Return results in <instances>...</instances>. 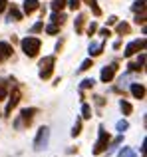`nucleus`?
I'll return each mask as SVG.
<instances>
[{
    "mask_svg": "<svg viewBox=\"0 0 147 157\" xmlns=\"http://www.w3.org/2000/svg\"><path fill=\"white\" fill-rule=\"evenodd\" d=\"M119 157H135V153H133V149H129V147H123Z\"/></svg>",
    "mask_w": 147,
    "mask_h": 157,
    "instance_id": "18",
    "label": "nucleus"
},
{
    "mask_svg": "<svg viewBox=\"0 0 147 157\" xmlns=\"http://www.w3.org/2000/svg\"><path fill=\"white\" fill-rule=\"evenodd\" d=\"M88 4H89V8H92V12H93L96 16H100V14H101V10H100V6H97L96 0H88Z\"/></svg>",
    "mask_w": 147,
    "mask_h": 157,
    "instance_id": "14",
    "label": "nucleus"
},
{
    "mask_svg": "<svg viewBox=\"0 0 147 157\" xmlns=\"http://www.w3.org/2000/svg\"><path fill=\"white\" fill-rule=\"evenodd\" d=\"M84 16H80V18H77V22H76V32H81V26H84Z\"/></svg>",
    "mask_w": 147,
    "mask_h": 157,
    "instance_id": "24",
    "label": "nucleus"
},
{
    "mask_svg": "<svg viewBox=\"0 0 147 157\" xmlns=\"http://www.w3.org/2000/svg\"><path fill=\"white\" fill-rule=\"evenodd\" d=\"M46 32H48V34H58L60 28L56 26V24H52V26H48V28H46Z\"/></svg>",
    "mask_w": 147,
    "mask_h": 157,
    "instance_id": "22",
    "label": "nucleus"
},
{
    "mask_svg": "<svg viewBox=\"0 0 147 157\" xmlns=\"http://www.w3.org/2000/svg\"><path fill=\"white\" fill-rule=\"evenodd\" d=\"M52 20H54L56 24H62L64 20H66V16H64L62 12H54V14H52Z\"/></svg>",
    "mask_w": 147,
    "mask_h": 157,
    "instance_id": "15",
    "label": "nucleus"
},
{
    "mask_svg": "<svg viewBox=\"0 0 147 157\" xmlns=\"http://www.w3.org/2000/svg\"><path fill=\"white\" fill-rule=\"evenodd\" d=\"M107 141H109L107 131L100 129V139H97V143H96V149H93V153H101V151H104L105 147H107Z\"/></svg>",
    "mask_w": 147,
    "mask_h": 157,
    "instance_id": "4",
    "label": "nucleus"
},
{
    "mask_svg": "<svg viewBox=\"0 0 147 157\" xmlns=\"http://www.w3.org/2000/svg\"><path fill=\"white\" fill-rule=\"evenodd\" d=\"M80 129H81V123L77 121L76 125H74V129H72V135H74V137H76V135H80Z\"/></svg>",
    "mask_w": 147,
    "mask_h": 157,
    "instance_id": "26",
    "label": "nucleus"
},
{
    "mask_svg": "<svg viewBox=\"0 0 147 157\" xmlns=\"http://www.w3.org/2000/svg\"><path fill=\"white\" fill-rule=\"evenodd\" d=\"M101 50H104V44H89V54L92 56H97V54H101Z\"/></svg>",
    "mask_w": 147,
    "mask_h": 157,
    "instance_id": "12",
    "label": "nucleus"
},
{
    "mask_svg": "<svg viewBox=\"0 0 147 157\" xmlns=\"http://www.w3.org/2000/svg\"><path fill=\"white\" fill-rule=\"evenodd\" d=\"M133 10H145V0H137L133 4Z\"/></svg>",
    "mask_w": 147,
    "mask_h": 157,
    "instance_id": "21",
    "label": "nucleus"
},
{
    "mask_svg": "<svg viewBox=\"0 0 147 157\" xmlns=\"http://www.w3.org/2000/svg\"><path fill=\"white\" fill-rule=\"evenodd\" d=\"M64 6H66V0H54V2H52V8H54V12L64 10Z\"/></svg>",
    "mask_w": 147,
    "mask_h": 157,
    "instance_id": "13",
    "label": "nucleus"
},
{
    "mask_svg": "<svg viewBox=\"0 0 147 157\" xmlns=\"http://www.w3.org/2000/svg\"><path fill=\"white\" fill-rule=\"evenodd\" d=\"M12 52H14V50H12V46L8 42H0V62L6 60V58H10Z\"/></svg>",
    "mask_w": 147,
    "mask_h": 157,
    "instance_id": "7",
    "label": "nucleus"
},
{
    "mask_svg": "<svg viewBox=\"0 0 147 157\" xmlns=\"http://www.w3.org/2000/svg\"><path fill=\"white\" fill-rule=\"evenodd\" d=\"M52 68H54V56H48L40 62V78L48 80L52 76Z\"/></svg>",
    "mask_w": 147,
    "mask_h": 157,
    "instance_id": "2",
    "label": "nucleus"
},
{
    "mask_svg": "<svg viewBox=\"0 0 147 157\" xmlns=\"http://www.w3.org/2000/svg\"><path fill=\"white\" fill-rule=\"evenodd\" d=\"M48 139H50V129L48 127H42V129L38 131V137H36V141H34V147L36 149H44V147L48 145Z\"/></svg>",
    "mask_w": 147,
    "mask_h": 157,
    "instance_id": "3",
    "label": "nucleus"
},
{
    "mask_svg": "<svg viewBox=\"0 0 147 157\" xmlns=\"http://www.w3.org/2000/svg\"><path fill=\"white\" fill-rule=\"evenodd\" d=\"M145 48V40H135V42H131L127 48H125V56H133L135 52L143 50Z\"/></svg>",
    "mask_w": 147,
    "mask_h": 157,
    "instance_id": "5",
    "label": "nucleus"
},
{
    "mask_svg": "<svg viewBox=\"0 0 147 157\" xmlns=\"http://www.w3.org/2000/svg\"><path fill=\"white\" fill-rule=\"evenodd\" d=\"M119 107H121V111H123V113H131V104H127V101H123V100H121Z\"/></svg>",
    "mask_w": 147,
    "mask_h": 157,
    "instance_id": "19",
    "label": "nucleus"
},
{
    "mask_svg": "<svg viewBox=\"0 0 147 157\" xmlns=\"http://www.w3.org/2000/svg\"><path fill=\"white\" fill-rule=\"evenodd\" d=\"M6 0H0V12H4V10H6Z\"/></svg>",
    "mask_w": 147,
    "mask_h": 157,
    "instance_id": "32",
    "label": "nucleus"
},
{
    "mask_svg": "<svg viewBox=\"0 0 147 157\" xmlns=\"http://www.w3.org/2000/svg\"><path fill=\"white\" fill-rule=\"evenodd\" d=\"M131 94H133V98H135V100H143L145 88L141 84H131Z\"/></svg>",
    "mask_w": 147,
    "mask_h": 157,
    "instance_id": "8",
    "label": "nucleus"
},
{
    "mask_svg": "<svg viewBox=\"0 0 147 157\" xmlns=\"http://www.w3.org/2000/svg\"><path fill=\"white\" fill-rule=\"evenodd\" d=\"M18 101H20V94L14 92V94H12V98H10V101H8V105H6V113H10V111L18 105Z\"/></svg>",
    "mask_w": 147,
    "mask_h": 157,
    "instance_id": "9",
    "label": "nucleus"
},
{
    "mask_svg": "<svg viewBox=\"0 0 147 157\" xmlns=\"http://www.w3.org/2000/svg\"><path fill=\"white\" fill-rule=\"evenodd\" d=\"M12 18H14V20H20V18H22V14H20V10L16 6H12V10H10V20Z\"/></svg>",
    "mask_w": 147,
    "mask_h": 157,
    "instance_id": "17",
    "label": "nucleus"
},
{
    "mask_svg": "<svg viewBox=\"0 0 147 157\" xmlns=\"http://www.w3.org/2000/svg\"><path fill=\"white\" fill-rule=\"evenodd\" d=\"M70 8L72 10H77L80 8V0H70Z\"/></svg>",
    "mask_w": 147,
    "mask_h": 157,
    "instance_id": "29",
    "label": "nucleus"
},
{
    "mask_svg": "<svg viewBox=\"0 0 147 157\" xmlns=\"http://www.w3.org/2000/svg\"><path fill=\"white\" fill-rule=\"evenodd\" d=\"M40 40L38 38H24L22 40V50H24V54L26 56H30V58H34L36 54L40 52Z\"/></svg>",
    "mask_w": 147,
    "mask_h": 157,
    "instance_id": "1",
    "label": "nucleus"
},
{
    "mask_svg": "<svg viewBox=\"0 0 147 157\" xmlns=\"http://www.w3.org/2000/svg\"><path fill=\"white\" fill-rule=\"evenodd\" d=\"M38 10V0H26L24 2V12L26 14H32V12Z\"/></svg>",
    "mask_w": 147,
    "mask_h": 157,
    "instance_id": "10",
    "label": "nucleus"
},
{
    "mask_svg": "<svg viewBox=\"0 0 147 157\" xmlns=\"http://www.w3.org/2000/svg\"><path fill=\"white\" fill-rule=\"evenodd\" d=\"M127 32H129V24H125V22L117 24V34H127Z\"/></svg>",
    "mask_w": 147,
    "mask_h": 157,
    "instance_id": "16",
    "label": "nucleus"
},
{
    "mask_svg": "<svg viewBox=\"0 0 147 157\" xmlns=\"http://www.w3.org/2000/svg\"><path fill=\"white\" fill-rule=\"evenodd\" d=\"M145 64V54H141L139 58H137V66H143Z\"/></svg>",
    "mask_w": 147,
    "mask_h": 157,
    "instance_id": "31",
    "label": "nucleus"
},
{
    "mask_svg": "<svg viewBox=\"0 0 147 157\" xmlns=\"http://www.w3.org/2000/svg\"><path fill=\"white\" fill-rule=\"evenodd\" d=\"M113 76H115V64L105 66V68L101 70V82H111Z\"/></svg>",
    "mask_w": 147,
    "mask_h": 157,
    "instance_id": "6",
    "label": "nucleus"
},
{
    "mask_svg": "<svg viewBox=\"0 0 147 157\" xmlns=\"http://www.w3.org/2000/svg\"><path fill=\"white\" fill-rule=\"evenodd\" d=\"M89 68H92V60H85L84 64L80 66V72H85V70H89Z\"/></svg>",
    "mask_w": 147,
    "mask_h": 157,
    "instance_id": "23",
    "label": "nucleus"
},
{
    "mask_svg": "<svg viewBox=\"0 0 147 157\" xmlns=\"http://www.w3.org/2000/svg\"><path fill=\"white\" fill-rule=\"evenodd\" d=\"M44 28V22H38V24H34V26H32V32H40Z\"/></svg>",
    "mask_w": 147,
    "mask_h": 157,
    "instance_id": "30",
    "label": "nucleus"
},
{
    "mask_svg": "<svg viewBox=\"0 0 147 157\" xmlns=\"http://www.w3.org/2000/svg\"><path fill=\"white\" fill-rule=\"evenodd\" d=\"M93 84H96V82H93V80H84V82H81V88H93Z\"/></svg>",
    "mask_w": 147,
    "mask_h": 157,
    "instance_id": "25",
    "label": "nucleus"
},
{
    "mask_svg": "<svg viewBox=\"0 0 147 157\" xmlns=\"http://www.w3.org/2000/svg\"><path fill=\"white\" fill-rule=\"evenodd\" d=\"M96 30H97V24H96V22H92V24H89V28H88V34L92 36V34H93Z\"/></svg>",
    "mask_w": 147,
    "mask_h": 157,
    "instance_id": "28",
    "label": "nucleus"
},
{
    "mask_svg": "<svg viewBox=\"0 0 147 157\" xmlns=\"http://www.w3.org/2000/svg\"><path fill=\"white\" fill-rule=\"evenodd\" d=\"M129 70H131V72H137V70H141V68L137 64H129Z\"/></svg>",
    "mask_w": 147,
    "mask_h": 157,
    "instance_id": "33",
    "label": "nucleus"
},
{
    "mask_svg": "<svg viewBox=\"0 0 147 157\" xmlns=\"http://www.w3.org/2000/svg\"><path fill=\"white\" fill-rule=\"evenodd\" d=\"M81 113H84V117H92V107H89L88 104H84V107H81Z\"/></svg>",
    "mask_w": 147,
    "mask_h": 157,
    "instance_id": "20",
    "label": "nucleus"
},
{
    "mask_svg": "<svg viewBox=\"0 0 147 157\" xmlns=\"http://www.w3.org/2000/svg\"><path fill=\"white\" fill-rule=\"evenodd\" d=\"M117 129L125 131V129H127V121H117Z\"/></svg>",
    "mask_w": 147,
    "mask_h": 157,
    "instance_id": "27",
    "label": "nucleus"
},
{
    "mask_svg": "<svg viewBox=\"0 0 147 157\" xmlns=\"http://www.w3.org/2000/svg\"><path fill=\"white\" fill-rule=\"evenodd\" d=\"M34 113H36L34 107H30V109H22V119L30 123V121H32V117H34Z\"/></svg>",
    "mask_w": 147,
    "mask_h": 157,
    "instance_id": "11",
    "label": "nucleus"
},
{
    "mask_svg": "<svg viewBox=\"0 0 147 157\" xmlns=\"http://www.w3.org/2000/svg\"><path fill=\"white\" fill-rule=\"evenodd\" d=\"M117 22V18H115V16H109V20H107V24H115Z\"/></svg>",
    "mask_w": 147,
    "mask_h": 157,
    "instance_id": "34",
    "label": "nucleus"
}]
</instances>
